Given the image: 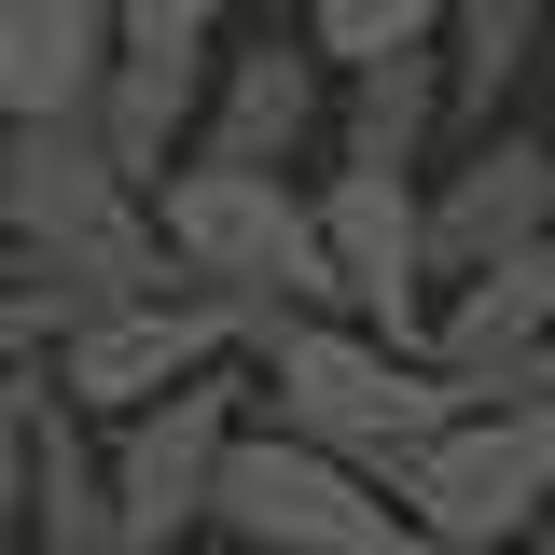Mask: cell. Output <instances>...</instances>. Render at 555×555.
Instances as JSON below:
<instances>
[{
    "label": "cell",
    "instance_id": "cell-13",
    "mask_svg": "<svg viewBox=\"0 0 555 555\" xmlns=\"http://www.w3.org/2000/svg\"><path fill=\"white\" fill-rule=\"evenodd\" d=\"M112 69V0H0V112H83Z\"/></svg>",
    "mask_w": 555,
    "mask_h": 555
},
{
    "label": "cell",
    "instance_id": "cell-7",
    "mask_svg": "<svg viewBox=\"0 0 555 555\" xmlns=\"http://www.w3.org/2000/svg\"><path fill=\"white\" fill-rule=\"evenodd\" d=\"M416 236H430V292L486 250H514V236H555V126H473L430 153V181H416Z\"/></svg>",
    "mask_w": 555,
    "mask_h": 555
},
{
    "label": "cell",
    "instance_id": "cell-19",
    "mask_svg": "<svg viewBox=\"0 0 555 555\" xmlns=\"http://www.w3.org/2000/svg\"><path fill=\"white\" fill-rule=\"evenodd\" d=\"M542 98H555V0H542Z\"/></svg>",
    "mask_w": 555,
    "mask_h": 555
},
{
    "label": "cell",
    "instance_id": "cell-17",
    "mask_svg": "<svg viewBox=\"0 0 555 555\" xmlns=\"http://www.w3.org/2000/svg\"><path fill=\"white\" fill-rule=\"evenodd\" d=\"M236 28V0H112V42H153V56H208Z\"/></svg>",
    "mask_w": 555,
    "mask_h": 555
},
{
    "label": "cell",
    "instance_id": "cell-20",
    "mask_svg": "<svg viewBox=\"0 0 555 555\" xmlns=\"http://www.w3.org/2000/svg\"><path fill=\"white\" fill-rule=\"evenodd\" d=\"M500 555H555V528H528V542H500Z\"/></svg>",
    "mask_w": 555,
    "mask_h": 555
},
{
    "label": "cell",
    "instance_id": "cell-3",
    "mask_svg": "<svg viewBox=\"0 0 555 555\" xmlns=\"http://www.w3.org/2000/svg\"><path fill=\"white\" fill-rule=\"evenodd\" d=\"M208 528L250 542V555H430L403 528L389 473L334 459L320 430H278L264 403L236 416V444H222V473H208Z\"/></svg>",
    "mask_w": 555,
    "mask_h": 555
},
{
    "label": "cell",
    "instance_id": "cell-14",
    "mask_svg": "<svg viewBox=\"0 0 555 555\" xmlns=\"http://www.w3.org/2000/svg\"><path fill=\"white\" fill-rule=\"evenodd\" d=\"M430 69H444V139L500 126V98H514V83H542V0H444Z\"/></svg>",
    "mask_w": 555,
    "mask_h": 555
},
{
    "label": "cell",
    "instance_id": "cell-6",
    "mask_svg": "<svg viewBox=\"0 0 555 555\" xmlns=\"http://www.w3.org/2000/svg\"><path fill=\"white\" fill-rule=\"evenodd\" d=\"M236 416H250V361H208L181 389H153V403L98 416V459H112V500H126L153 542L181 555L208 528V473H222V444H236Z\"/></svg>",
    "mask_w": 555,
    "mask_h": 555
},
{
    "label": "cell",
    "instance_id": "cell-5",
    "mask_svg": "<svg viewBox=\"0 0 555 555\" xmlns=\"http://www.w3.org/2000/svg\"><path fill=\"white\" fill-rule=\"evenodd\" d=\"M236 334H250V306H236V292L153 278V292L83 306V320L42 347V389H56V403H83V416H126V403H153V389L208 375V361H236Z\"/></svg>",
    "mask_w": 555,
    "mask_h": 555
},
{
    "label": "cell",
    "instance_id": "cell-4",
    "mask_svg": "<svg viewBox=\"0 0 555 555\" xmlns=\"http://www.w3.org/2000/svg\"><path fill=\"white\" fill-rule=\"evenodd\" d=\"M389 500H403V528L430 555H500L555 528V416L528 403H459L430 416L403 459H389Z\"/></svg>",
    "mask_w": 555,
    "mask_h": 555
},
{
    "label": "cell",
    "instance_id": "cell-18",
    "mask_svg": "<svg viewBox=\"0 0 555 555\" xmlns=\"http://www.w3.org/2000/svg\"><path fill=\"white\" fill-rule=\"evenodd\" d=\"M28 403H42V389L0 403V555H28Z\"/></svg>",
    "mask_w": 555,
    "mask_h": 555
},
{
    "label": "cell",
    "instance_id": "cell-2",
    "mask_svg": "<svg viewBox=\"0 0 555 555\" xmlns=\"http://www.w3.org/2000/svg\"><path fill=\"white\" fill-rule=\"evenodd\" d=\"M153 236L195 292H236V306H347L334 250H320V208L292 167H250V153H167L153 167Z\"/></svg>",
    "mask_w": 555,
    "mask_h": 555
},
{
    "label": "cell",
    "instance_id": "cell-8",
    "mask_svg": "<svg viewBox=\"0 0 555 555\" xmlns=\"http://www.w3.org/2000/svg\"><path fill=\"white\" fill-rule=\"evenodd\" d=\"M306 208H320V250H334V278H347V320H375L389 347H430V236H416V181L334 153V167L306 181Z\"/></svg>",
    "mask_w": 555,
    "mask_h": 555
},
{
    "label": "cell",
    "instance_id": "cell-1",
    "mask_svg": "<svg viewBox=\"0 0 555 555\" xmlns=\"http://www.w3.org/2000/svg\"><path fill=\"white\" fill-rule=\"evenodd\" d=\"M236 361H250V403L278 430H320L361 473H389L430 416H459V375L430 347H389L375 320H347V306H250Z\"/></svg>",
    "mask_w": 555,
    "mask_h": 555
},
{
    "label": "cell",
    "instance_id": "cell-12",
    "mask_svg": "<svg viewBox=\"0 0 555 555\" xmlns=\"http://www.w3.org/2000/svg\"><path fill=\"white\" fill-rule=\"evenodd\" d=\"M528 334H555V236H514V250H486L430 292V361L444 375L486 361V347H528Z\"/></svg>",
    "mask_w": 555,
    "mask_h": 555
},
{
    "label": "cell",
    "instance_id": "cell-15",
    "mask_svg": "<svg viewBox=\"0 0 555 555\" xmlns=\"http://www.w3.org/2000/svg\"><path fill=\"white\" fill-rule=\"evenodd\" d=\"M195 98H208V56H153V42H112V69H98V139H112V167L126 181H153L181 139H195Z\"/></svg>",
    "mask_w": 555,
    "mask_h": 555
},
{
    "label": "cell",
    "instance_id": "cell-16",
    "mask_svg": "<svg viewBox=\"0 0 555 555\" xmlns=\"http://www.w3.org/2000/svg\"><path fill=\"white\" fill-rule=\"evenodd\" d=\"M444 28V0H306V42L334 69H361V56H389V42H430Z\"/></svg>",
    "mask_w": 555,
    "mask_h": 555
},
{
    "label": "cell",
    "instance_id": "cell-9",
    "mask_svg": "<svg viewBox=\"0 0 555 555\" xmlns=\"http://www.w3.org/2000/svg\"><path fill=\"white\" fill-rule=\"evenodd\" d=\"M195 139L208 153H250V167H306L320 139H334V56L306 42V28H222L208 42V98H195ZM181 139V153H195Z\"/></svg>",
    "mask_w": 555,
    "mask_h": 555
},
{
    "label": "cell",
    "instance_id": "cell-10",
    "mask_svg": "<svg viewBox=\"0 0 555 555\" xmlns=\"http://www.w3.org/2000/svg\"><path fill=\"white\" fill-rule=\"evenodd\" d=\"M28 555H167L112 500V459H98V416L83 403H28Z\"/></svg>",
    "mask_w": 555,
    "mask_h": 555
},
{
    "label": "cell",
    "instance_id": "cell-11",
    "mask_svg": "<svg viewBox=\"0 0 555 555\" xmlns=\"http://www.w3.org/2000/svg\"><path fill=\"white\" fill-rule=\"evenodd\" d=\"M320 153L430 181V153H444V69H430V42H389V56L334 69V139H320Z\"/></svg>",
    "mask_w": 555,
    "mask_h": 555
}]
</instances>
